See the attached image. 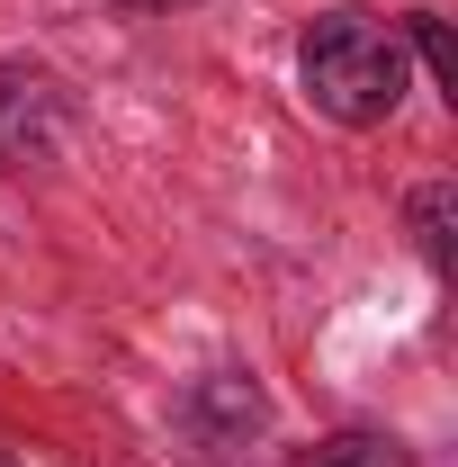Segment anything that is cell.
Masks as SVG:
<instances>
[{
  "instance_id": "3",
  "label": "cell",
  "mask_w": 458,
  "mask_h": 467,
  "mask_svg": "<svg viewBox=\"0 0 458 467\" xmlns=\"http://www.w3.org/2000/svg\"><path fill=\"white\" fill-rule=\"evenodd\" d=\"M180 431L207 450V459H234L252 431H270V396L252 368H207L189 396H180Z\"/></svg>"
},
{
  "instance_id": "2",
  "label": "cell",
  "mask_w": 458,
  "mask_h": 467,
  "mask_svg": "<svg viewBox=\"0 0 458 467\" xmlns=\"http://www.w3.org/2000/svg\"><path fill=\"white\" fill-rule=\"evenodd\" d=\"M72 144V81L46 63H0V171H36Z\"/></svg>"
},
{
  "instance_id": "8",
  "label": "cell",
  "mask_w": 458,
  "mask_h": 467,
  "mask_svg": "<svg viewBox=\"0 0 458 467\" xmlns=\"http://www.w3.org/2000/svg\"><path fill=\"white\" fill-rule=\"evenodd\" d=\"M0 467H18V459H9V450H0Z\"/></svg>"
},
{
  "instance_id": "7",
  "label": "cell",
  "mask_w": 458,
  "mask_h": 467,
  "mask_svg": "<svg viewBox=\"0 0 458 467\" xmlns=\"http://www.w3.org/2000/svg\"><path fill=\"white\" fill-rule=\"evenodd\" d=\"M117 9H180V0H117Z\"/></svg>"
},
{
  "instance_id": "4",
  "label": "cell",
  "mask_w": 458,
  "mask_h": 467,
  "mask_svg": "<svg viewBox=\"0 0 458 467\" xmlns=\"http://www.w3.org/2000/svg\"><path fill=\"white\" fill-rule=\"evenodd\" d=\"M404 225H413V252L450 279V234H458V189L450 180H422L413 198H404Z\"/></svg>"
},
{
  "instance_id": "1",
  "label": "cell",
  "mask_w": 458,
  "mask_h": 467,
  "mask_svg": "<svg viewBox=\"0 0 458 467\" xmlns=\"http://www.w3.org/2000/svg\"><path fill=\"white\" fill-rule=\"evenodd\" d=\"M297 90L306 109L369 135L404 109V36L369 9H324L306 36H297Z\"/></svg>"
},
{
  "instance_id": "6",
  "label": "cell",
  "mask_w": 458,
  "mask_h": 467,
  "mask_svg": "<svg viewBox=\"0 0 458 467\" xmlns=\"http://www.w3.org/2000/svg\"><path fill=\"white\" fill-rule=\"evenodd\" d=\"M404 36H413L422 72H432V81L458 99V55H450V27H441V9H404Z\"/></svg>"
},
{
  "instance_id": "5",
  "label": "cell",
  "mask_w": 458,
  "mask_h": 467,
  "mask_svg": "<svg viewBox=\"0 0 458 467\" xmlns=\"http://www.w3.org/2000/svg\"><path fill=\"white\" fill-rule=\"evenodd\" d=\"M297 467H404V450L387 441V431H359V422H350V431H324Z\"/></svg>"
}]
</instances>
